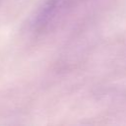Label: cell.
<instances>
[{"label": "cell", "mask_w": 126, "mask_h": 126, "mask_svg": "<svg viewBox=\"0 0 126 126\" xmlns=\"http://www.w3.org/2000/svg\"><path fill=\"white\" fill-rule=\"evenodd\" d=\"M63 7V0H46L39 8L33 22L34 30L38 32L45 31L55 20Z\"/></svg>", "instance_id": "cell-1"}]
</instances>
